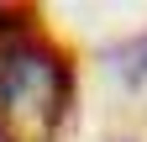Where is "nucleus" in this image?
Here are the masks:
<instances>
[{
    "label": "nucleus",
    "mask_w": 147,
    "mask_h": 142,
    "mask_svg": "<svg viewBox=\"0 0 147 142\" xmlns=\"http://www.w3.org/2000/svg\"><path fill=\"white\" fill-rule=\"evenodd\" d=\"M74 68L42 32L0 37V142H53L68 116Z\"/></svg>",
    "instance_id": "f257e3e1"
}]
</instances>
